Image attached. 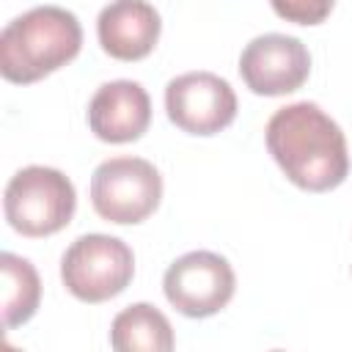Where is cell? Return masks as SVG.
<instances>
[{"label":"cell","instance_id":"4","mask_svg":"<svg viewBox=\"0 0 352 352\" xmlns=\"http://www.w3.org/2000/svg\"><path fill=\"white\" fill-rule=\"evenodd\" d=\"M135 275L132 248L110 234L77 236L60 258V280L80 302H104L118 297Z\"/></svg>","mask_w":352,"mask_h":352},{"label":"cell","instance_id":"9","mask_svg":"<svg viewBox=\"0 0 352 352\" xmlns=\"http://www.w3.org/2000/svg\"><path fill=\"white\" fill-rule=\"evenodd\" d=\"M151 124V99L135 80H113L88 102V126L104 143H132Z\"/></svg>","mask_w":352,"mask_h":352},{"label":"cell","instance_id":"7","mask_svg":"<svg viewBox=\"0 0 352 352\" xmlns=\"http://www.w3.org/2000/svg\"><path fill=\"white\" fill-rule=\"evenodd\" d=\"M165 113L187 135H217L236 118V94L212 72H187L165 85Z\"/></svg>","mask_w":352,"mask_h":352},{"label":"cell","instance_id":"13","mask_svg":"<svg viewBox=\"0 0 352 352\" xmlns=\"http://www.w3.org/2000/svg\"><path fill=\"white\" fill-rule=\"evenodd\" d=\"M336 0H270L272 11L294 25H319L330 16Z\"/></svg>","mask_w":352,"mask_h":352},{"label":"cell","instance_id":"12","mask_svg":"<svg viewBox=\"0 0 352 352\" xmlns=\"http://www.w3.org/2000/svg\"><path fill=\"white\" fill-rule=\"evenodd\" d=\"M0 272H3V327L14 330L36 314L41 302V280L36 267L16 253L0 256Z\"/></svg>","mask_w":352,"mask_h":352},{"label":"cell","instance_id":"10","mask_svg":"<svg viewBox=\"0 0 352 352\" xmlns=\"http://www.w3.org/2000/svg\"><path fill=\"white\" fill-rule=\"evenodd\" d=\"M162 19L148 0H113L99 11L96 36L116 60H140L160 41Z\"/></svg>","mask_w":352,"mask_h":352},{"label":"cell","instance_id":"8","mask_svg":"<svg viewBox=\"0 0 352 352\" xmlns=\"http://www.w3.org/2000/svg\"><path fill=\"white\" fill-rule=\"evenodd\" d=\"M239 74L258 96H283L305 85L311 74L308 47L286 33H264L245 44Z\"/></svg>","mask_w":352,"mask_h":352},{"label":"cell","instance_id":"6","mask_svg":"<svg viewBox=\"0 0 352 352\" xmlns=\"http://www.w3.org/2000/svg\"><path fill=\"white\" fill-rule=\"evenodd\" d=\"M162 289L179 314L190 319H206L231 302L236 275L220 253L190 250L165 270Z\"/></svg>","mask_w":352,"mask_h":352},{"label":"cell","instance_id":"3","mask_svg":"<svg viewBox=\"0 0 352 352\" xmlns=\"http://www.w3.org/2000/svg\"><path fill=\"white\" fill-rule=\"evenodd\" d=\"M8 226L30 239L63 231L77 209V192L66 173L47 165H28L11 176L3 195Z\"/></svg>","mask_w":352,"mask_h":352},{"label":"cell","instance_id":"1","mask_svg":"<svg viewBox=\"0 0 352 352\" xmlns=\"http://www.w3.org/2000/svg\"><path fill=\"white\" fill-rule=\"evenodd\" d=\"M264 138L278 168L300 190L327 192L349 173L346 138L314 102H294L275 110Z\"/></svg>","mask_w":352,"mask_h":352},{"label":"cell","instance_id":"2","mask_svg":"<svg viewBox=\"0 0 352 352\" xmlns=\"http://www.w3.org/2000/svg\"><path fill=\"white\" fill-rule=\"evenodd\" d=\"M80 19L60 6H36L11 19L0 33V74L30 85L80 55Z\"/></svg>","mask_w":352,"mask_h":352},{"label":"cell","instance_id":"11","mask_svg":"<svg viewBox=\"0 0 352 352\" xmlns=\"http://www.w3.org/2000/svg\"><path fill=\"white\" fill-rule=\"evenodd\" d=\"M110 346L118 352H168L173 349V327L157 305L132 302L116 314Z\"/></svg>","mask_w":352,"mask_h":352},{"label":"cell","instance_id":"5","mask_svg":"<svg viewBox=\"0 0 352 352\" xmlns=\"http://www.w3.org/2000/svg\"><path fill=\"white\" fill-rule=\"evenodd\" d=\"M162 201V176L143 157H110L91 176L94 212L116 226L143 223Z\"/></svg>","mask_w":352,"mask_h":352}]
</instances>
